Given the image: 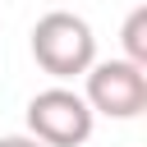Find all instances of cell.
Masks as SVG:
<instances>
[{
    "label": "cell",
    "instance_id": "1",
    "mask_svg": "<svg viewBox=\"0 0 147 147\" xmlns=\"http://www.w3.org/2000/svg\"><path fill=\"white\" fill-rule=\"evenodd\" d=\"M32 60L51 74V78H78L96 64V37L87 28V18L69 14V9H51L32 23Z\"/></svg>",
    "mask_w": 147,
    "mask_h": 147
},
{
    "label": "cell",
    "instance_id": "2",
    "mask_svg": "<svg viewBox=\"0 0 147 147\" xmlns=\"http://www.w3.org/2000/svg\"><path fill=\"white\" fill-rule=\"evenodd\" d=\"M96 115L74 87H46L28 101V138L41 147H83L92 138Z\"/></svg>",
    "mask_w": 147,
    "mask_h": 147
},
{
    "label": "cell",
    "instance_id": "3",
    "mask_svg": "<svg viewBox=\"0 0 147 147\" xmlns=\"http://www.w3.org/2000/svg\"><path fill=\"white\" fill-rule=\"evenodd\" d=\"M87 110L106 115V119H138L147 110V69L129 64V60H96L87 74Z\"/></svg>",
    "mask_w": 147,
    "mask_h": 147
},
{
    "label": "cell",
    "instance_id": "4",
    "mask_svg": "<svg viewBox=\"0 0 147 147\" xmlns=\"http://www.w3.org/2000/svg\"><path fill=\"white\" fill-rule=\"evenodd\" d=\"M124 60L147 69V9L138 5L129 18H124Z\"/></svg>",
    "mask_w": 147,
    "mask_h": 147
},
{
    "label": "cell",
    "instance_id": "5",
    "mask_svg": "<svg viewBox=\"0 0 147 147\" xmlns=\"http://www.w3.org/2000/svg\"><path fill=\"white\" fill-rule=\"evenodd\" d=\"M0 147H41V142L28 138V133H9V138H0Z\"/></svg>",
    "mask_w": 147,
    "mask_h": 147
}]
</instances>
